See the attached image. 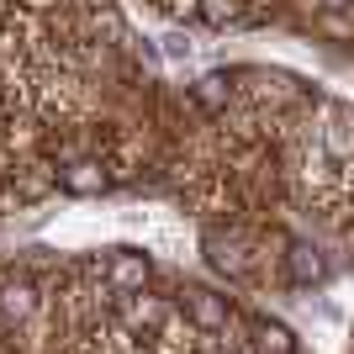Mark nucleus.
I'll list each match as a JSON object with an SVG mask.
<instances>
[{
  "instance_id": "20e7f679",
  "label": "nucleus",
  "mask_w": 354,
  "mask_h": 354,
  "mask_svg": "<svg viewBox=\"0 0 354 354\" xmlns=\"http://www.w3.org/2000/svg\"><path fill=\"white\" fill-rule=\"evenodd\" d=\"M323 275V259H317V249H307V243H291V281L296 286H312Z\"/></svg>"
},
{
  "instance_id": "39448f33",
  "label": "nucleus",
  "mask_w": 354,
  "mask_h": 354,
  "mask_svg": "<svg viewBox=\"0 0 354 354\" xmlns=\"http://www.w3.org/2000/svg\"><path fill=\"white\" fill-rule=\"evenodd\" d=\"M259 354H296V339L286 323H259Z\"/></svg>"
},
{
  "instance_id": "7ed1b4c3",
  "label": "nucleus",
  "mask_w": 354,
  "mask_h": 354,
  "mask_svg": "<svg viewBox=\"0 0 354 354\" xmlns=\"http://www.w3.org/2000/svg\"><path fill=\"white\" fill-rule=\"evenodd\" d=\"M101 185H106V169L95 159H80L64 169V191H74V196H95Z\"/></svg>"
},
{
  "instance_id": "f03ea898",
  "label": "nucleus",
  "mask_w": 354,
  "mask_h": 354,
  "mask_svg": "<svg viewBox=\"0 0 354 354\" xmlns=\"http://www.w3.org/2000/svg\"><path fill=\"white\" fill-rule=\"evenodd\" d=\"M180 307L191 312L196 328H222V323H227V301H217L212 291H196V286L185 291V301H180Z\"/></svg>"
},
{
  "instance_id": "f257e3e1",
  "label": "nucleus",
  "mask_w": 354,
  "mask_h": 354,
  "mask_svg": "<svg viewBox=\"0 0 354 354\" xmlns=\"http://www.w3.org/2000/svg\"><path fill=\"white\" fill-rule=\"evenodd\" d=\"M106 281H111V291H143L148 286V259L133 249H122L111 265H106Z\"/></svg>"
}]
</instances>
